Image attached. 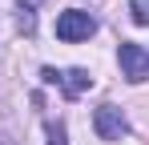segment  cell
<instances>
[{"label":"cell","mask_w":149,"mask_h":145,"mask_svg":"<svg viewBox=\"0 0 149 145\" xmlns=\"http://www.w3.org/2000/svg\"><path fill=\"white\" fill-rule=\"evenodd\" d=\"M16 4H20V28L32 32V28H36V12H32V8H36L40 0H16Z\"/></svg>","instance_id":"5"},{"label":"cell","mask_w":149,"mask_h":145,"mask_svg":"<svg viewBox=\"0 0 149 145\" xmlns=\"http://www.w3.org/2000/svg\"><path fill=\"white\" fill-rule=\"evenodd\" d=\"M49 145H69L65 141V125H49Z\"/></svg>","instance_id":"7"},{"label":"cell","mask_w":149,"mask_h":145,"mask_svg":"<svg viewBox=\"0 0 149 145\" xmlns=\"http://www.w3.org/2000/svg\"><path fill=\"white\" fill-rule=\"evenodd\" d=\"M117 61H121L125 77H129L133 85L149 81V52H145L141 45H121V48H117Z\"/></svg>","instance_id":"2"},{"label":"cell","mask_w":149,"mask_h":145,"mask_svg":"<svg viewBox=\"0 0 149 145\" xmlns=\"http://www.w3.org/2000/svg\"><path fill=\"white\" fill-rule=\"evenodd\" d=\"M40 77H45L49 85H61V89H65V97H73V101L85 93L89 85H93V77H89L85 69H65V72H56V69H40Z\"/></svg>","instance_id":"3"},{"label":"cell","mask_w":149,"mask_h":145,"mask_svg":"<svg viewBox=\"0 0 149 145\" xmlns=\"http://www.w3.org/2000/svg\"><path fill=\"white\" fill-rule=\"evenodd\" d=\"M129 12L137 24H149V0H129Z\"/></svg>","instance_id":"6"},{"label":"cell","mask_w":149,"mask_h":145,"mask_svg":"<svg viewBox=\"0 0 149 145\" xmlns=\"http://www.w3.org/2000/svg\"><path fill=\"white\" fill-rule=\"evenodd\" d=\"M0 145H12V141H8V137H0Z\"/></svg>","instance_id":"8"},{"label":"cell","mask_w":149,"mask_h":145,"mask_svg":"<svg viewBox=\"0 0 149 145\" xmlns=\"http://www.w3.org/2000/svg\"><path fill=\"white\" fill-rule=\"evenodd\" d=\"M93 32H97V20H93L89 12H81V8H69V12H61V16H56V36H61V40H69V45L89 40Z\"/></svg>","instance_id":"1"},{"label":"cell","mask_w":149,"mask_h":145,"mask_svg":"<svg viewBox=\"0 0 149 145\" xmlns=\"http://www.w3.org/2000/svg\"><path fill=\"white\" fill-rule=\"evenodd\" d=\"M93 125H97V133L105 137V141H121L125 133H129V121H125V113L117 109V105H101L97 117H93Z\"/></svg>","instance_id":"4"}]
</instances>
